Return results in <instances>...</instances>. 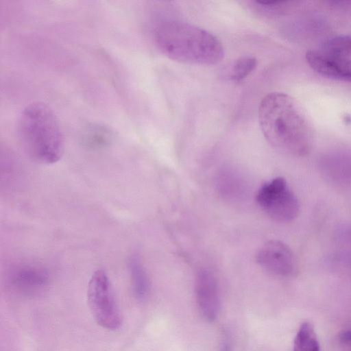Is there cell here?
Instances as JSON below:
<instances>
[{
    "label": "cell",
    "instance_id": "cell-1",
    "mask_svg": "<svg viewBox=\"0 0 351 351\" xmlns=\"http://www.w3.org/2000/svg\"><path fill=\"white\" fill-rule=\"evenodd\" d=\"M258 117L264 136L278 150L299 157L311 152L312 127L290 95L280 92L266 95L260 102Z\"/></svg>",
    "mask_w": 351,
    "mask_h": 351
},
{
    "label": "cell",
    "instance_id": "cell-2",
    "mask_svg": "<svg viewBox=\"0 0 351 351\" xmlns=\"http://www.w3.org/2000/svg\"><path fill=\"white\" fill-rule=\"evenodd\" d=\"M154 34L160 50L179 62L213 65L220 62L225 56L224 48L216 36L188 23H162L155 28Z\"/></svg>",
    "mask_w": 351,
    "mask_h": 351
},
{
    "label": "cell",
    "instance_id": "cell-3",
    "mask_svg": "<svg viewBox=\"0 0 351 351\" xmlns=\"http://www.w3.org/2000/svg\"><path fill=\"white\" fill-rule=\"evenodd\" d=\"M17 132L24 151L36 162L53 164L62 156V130L53 111L45 104L27 105L19 115Z\"/></svg>",
    "mask_w": 351,
    "mask_h": 351
},
{
    "label": "cell",
    "instance_id": "cell-4",
    "mask_svg": "<svg viewBox=\"0 0 351 351\" xmlns=\"http://www.w3.org/2000/svg\"><path fill=\"white\" fill-rule=\"evenodd\" d=\"M88 304L96 323L109 330L119 329L122 317L115 301L110 281L101 269L95 271L88 282Z\"/></svg>",
    "mask_w": 351,
    "mask_h": 351
},
{
    "label": "cell",
    "instance_id": "cell-5",
    "mask_svg": "<svg viewBox=\"0 0 351 351\" xmlns=\"http://www.w3.org/2000/svg\"><path fill=\"white\" fill-rule=\"evenodd\" d=\"M256 201L269 217L278 222L292 221L300 212L297 196L282 177L264 184L257 193Z\"/></svg>",
    "mask_w": 351,
    "mask_h": 351
},
{
    "label": "cell",
    "instance_id": "cell-6",
    "mask_svg": "<svg viewBox=\"0 0 351 351\" xmlns=\"http://www.w3.org/2000/svg\"><path fill=\"white\" fill-rule=\"evenodd\" d=\"M258 264L265 270L280 276H293L297 271V260L291 249L279 240L264 243L256 256Z\"/></svg>",
    "mask_w": 351,
    "mask_h": 351
},
{
    "label": "cell",
    "instance_id": "cell-7",
    "mask_svg": "<svg viewBox=\"0 0 351 351\" xmlns=\"http://www.w3.org/2000/svg\"><path fill=\"white\" fill-rule=\"evenodd\" d=\"M195 291L197 304L202 316L206 320L213 322L218 315L220 299L216 279L210 271L202 269L197 272Z\"/></svg>",
    "mask_w": 351,
    "mask_h": 351
},
{
    "label": "cell",
    "instance_id": "cell-8",
    "mask_svg": "<svg viewBox=\"0 0 351 351\" xmlns=\"http://www.w3.org/2000/svg\"><path fill=\"white\" fill-rule=\"evenodd\" d=\"M309 66L328 78L351 82V60L323 51L310 50L306 53Z\"/></svg>",
    "mask_w": 351,
    "mask_h": 351
},
{
    "label": "cell",
    "instance_id": "cell-9",
    "mask_svg": "<svg viewBox=\"0 0 351 351\" xmlns=\"http://www.w3.org/2000/svg\"><path fill=\"white\" fill-rule=\"evenodd\" d=\"M46 273L37 267L23 266L14 271L10 282L13 288L19 293L35 296L42 293L48 285Z\"/></svg>",
    "mask_w": 351,
    "mask_h": 351
},
{
    "label": "cell",
    "instance_id": "cell-10",
    "mask_svg": "<svg viewBox=\"0 0 351 351\" xmlns=\"http://www.w3.org/2000/svg\"><path fill=\"white\" fill-rule=\"evenodd\" d=\"M128 266L133 293L137 300H144L149 293L150 283L147 274L137 254L131 256Z\"/></svg>",
    "mask_w": 351,
    "mask_h": 351
},
{
    "label": "cell",
    "instance_id": "cell-11",
    "mask_svg": "<svg viewBox=\"0 0 351 351\" xmlns=\"http://www.w3.org/2000/svg\"><path fill=\"white\" fill-rule=\"evenodd\" d=\"M293 351H320L316 333L311 323L306 322L301 324L294 339Z\"/></svg>",
    "mask_w": 351,
    "mask_h": 351
},
{
    "label": "cell",
    "instance_id": "cell-12",
    "mask_svg": "<svg viewBox=\"0 0 351 351\" xmlns=\"http://www.w3.org/2000/svg\"><path fill=\"white\" fill-rule=\"evenodd\" d=\"M324 167V173L332 180L340 182L342 184H351V160L348 158H337L332 160Z\"/></svg>",
    "mask_w": 351,
    "mask_h": 351
},
{
    "label": "cell",
    "instance_id": "cell-13",
    "mask_svg": "<svg viewBox=\"0 0 351 351\" xmlns=\"http://www.w3.org/2000/svg\"><path fill=\"white\" fill-rule=\"evenodd\" d=\"M257 59L252 56H243L236 59L230 69L229 76L234 82L247 77L257 66Z\"/></svg>",
    "mask_w": 351,
    "mask_h": 351
},
{
    "label": "cell",
    "instance_id": "cell-14",
    "mask_svg": "<svg viewBox=\"0 0 351 351\" xmlns=\"http://www.w3.org/2000/svg\"><path fill=\"white\" fill-rule=\"evenodd\" d=\"M327 53L346 58L351 54V35H339L328 39L323 46Z\"/></svg>",
    "mask_w": 351,
    "mask_h": 351
},
{
    "label": "cell",
    "instance_id": "cell-15",
    "mask_svg": "<svg viewBox=\"0 0 351 351\" xmlns=\"http://www.w3.org/2000/svg\"><path fill=\"white\" fill-rule=\"evenodd\" d=\"M219 351H232V346L227 338H224L220 345Z\"/></svg>",
    "mask_w": 351,
    "mask_h": 351
},
{
    "label": "cell",
    "instance_id": "cell-16",
    "mask_svg": "<svg viewBox=\"0 0 351 351\" xmlns=\"http://www.w3.org/2000/svg\"><path fill=\"white\" fill-rule=\"evenodd\" d=\"M348 239L351 241V232H348ZM344 263H348L350 267H351V252H348L346 254L343 255V260Z\"/></svg>",
    "mask_w": 351,
    "mask_h": 351
},
{
    "label": "cell",
    "instance_id": "cell-17",
    "mask_svg": "<svg viewBox=\"0 0 351 351\" xmlns=\"http://www.w3.org/2000/svg\"><path fill=\"white\" fill-rule=\"evenodd\" d=\"M341 340L346 342H351V331H346L341 335Z\"/></svg>",
    "mask_w": 351,
    "mask_h": 351
}]
</instances>
